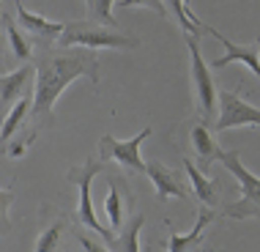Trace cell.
I'll list each match as a JSON object with an SVG mask.
<instances>
[{"mask_svg":"<svg viewBox=\"0 0 260 252\" xmlns=\"http://www.w3.org/2000/svg\"><path fill=\"white\" fill-rule=\"evenodd\" d=\"M36 93H33L30 115L36 123H52V110L69 82L77 77H88L93 85H99V55L96 50L74 47L63 55H39L36 60Z\"/></svg>","mask_w":260,"mask_h":252,"instance_id":"6da1fadb","label":"cell"},{"mask_svg":"<svg viewBox=\"0 0 260 252\" xmlns=\"http://www.w3.org/2000/svg\"><path fill=\"white\" fill-rule=\"evenodd\" d=\"M58 47L69 50V47H85V50H135L140 47V39L123 36L110 27H102L96 22H66L63 33L58 39Z\"/></svg>","mask_w":260,"mask_h":252,"instance_id":"7a4b0ae2","label":"cell"},{"mask_svg":"<svg viewBox=\"0 0 260 252\" xmlns=\"http://www.w3.org/2000/svg\"><path fill=\"white\" fill-rule=\"evenodd\" d=\"M219 162L233 173V178L241 186V200L230 203L224 208V216L228 219H260V178L241 165L238 151H222Z\"/></svg>","mask_w":260,"mask_h":252,"instance_id":"3957f363","label":"cell"},{"mask_svg":"<svg viewBox=\"0 0 260 252\" xmlns=\"http://www.w3.org/2000/svg\"><path fill=\"white\" fill-rule=\"evenodd\" d=\"M102 165H104V162H99V159H88L82 167H72V170H69V181H72V184H77V189H80L77 219H80L85 228H90L93 233H99L104 241H110L115 233L99 222V216H96V211H93V198H90V184H93V178L102 173Z\"/></svg>","mask_w":260,"mask_h":252,"instance_id":"277c9868","label":"cell"},{"mask_svg":"<svg viewBox=\"0 0 260 252\" xmlns=\"http://www.w3.org/2000/svg\"><path fill=\"white\" fill-rule=\"evenodd\" d=\"M200 36H186L189 58H192V80H194V96H198V107L203 118H214L216 107H219V96H216L214 80H211V69L203 60L200 52Z\"/></svg>","mask_w":260,"mask_h":252,"instance_id":"5b68a950","label":"cell"},{"mask_svg":"<svg viewBox=\"0 0 260 252\" xmlns=\"http://www.w3.org/2000/svg\"><path fill=\"white\" fill-rule=\"evenodd\" d=\"M151 137V126H145L140 135H135L132 140H115L112 135H104L99 140V156L102 162H118L123 170H132V173H145V162L140 156V145Z\"/></svg>","mask_w":260,"mask_h":252,"instance_id":"8992f818","label":"cell"},{"mask_svg":"<svg viewBox=\"0 0 260 252\" xmlns=\"http://www.w3.org/2000/svg\"><path fill=\"white\" fill-rule=\"evenodd\" d=\"M238 126H260V107L247 104L236 90H224L219 93V118L214 132H228Z\"/></svg>","mask_w":260,"mask_h":252,"instance_id":"52a82bcc","label":"cell"},{"mask_svg":"<svg viewBox=\"0 0 260 252\" xmlns=\"http://www.w3.org/2000/svg\"><path fill=\"white\" fill-rule=\"evenodd\" d=\"M203 33H211L214 39H219L222 41V47H224V55L219 60H211V69H224L228 63H244V66L249 69L252 74L260 80V39L255 41V44H233L230 39H224L216 27H211V25H203Z\"/></svg>","mask_w":260,"mask_h":252,"instance_id":"ba28073f","label":"cell"},{"mask_svg":"<svg viewBox=\"0 0 260 252\" xmlns=\"http://www.w3.org/2000/svg\"><path fill=\"white\" fill-rule=\"evenodd\" d=\"M33 77H36V69L33 66H22L11 74H0V121L9 115V110L22 99V96L30 93Z\"/></svg>","mask_w":260,"mask_h":252,"instance_id":"9c48e42d","label":"cell"},{"mask_svg":"<svg viewBox=\"0 0 260 252\" xmlns=\"http://www.w3.org/2000/svg\"><path fill=\"white\" fill-rule=\"evenodd\" d=\"M14 6H17L19 25H22L36 41H41V44H50V41H58L60 39L63 22H52V19H47V17H39V14L27 11L25 6H22V0H14Z\"/></svg>","mask_w":260,"mask_h":252,"instance_id":"30bf717a","label":"cell"},{"mask_svg":"<svg viewBox=\"0 0 260 252\" xmlns=\"http://www.w3.org/2000/svg\"><path fill=\"white\" fill-rule=\"evenodd\" d=\"M145 176L153 181V186H156V198L159 200H167V198H178V200H186V189L181 184V178L175 176L170 167H165L161 162L156 159H151V162H145Z\"/></svg>","mask_w":260,"mask_h":252,"instance_id":"8fae6325","label":"cell"},{"mask_svg":"<svg viewBox=\"0 0 260 252\" xmlns=\"http://www.w3.org/2000/svg\"><path fill=\"white\" fill-rule=\"evenodd\" d=\"M214 222V211H200L198 214V222H194V228H192V233H186V236H181V233H170V249L167 252H192V249H198V244L203 241V233H206V228ZM145 252H151V249H145Z\"/></svg>","mask_w":260,"mask_h":252,"instance_id":"7c38bea8","label":"cell"},{"mask_svg":"<svg viewBox=\"0 0 260 252\" xmlns=\"http://www.w3.org/2000/svg\"><path fill=\"white\" fill-rule=\"evenodd\" d=\"M123 195H126V181L110 178V192H107V200H104V211H107L112 233H118L123 228Z\"/></svg>","mask_w":260,"mask_h":252,"instance_id":"4fadbf2b","label":"cell"},{"mask_svg":"<svg viewBox=\"0 0 260 252\" xmlns=\"http://www.w3.org/2000/svg\"><path fill=\"white\" fill-rule=\"evenodd\" d=\"M143 225H145V216L143 214H135L129 225L118 230L121 236H112V239L107 241L110 249L112 252H140L137 241H140V230H143Z\"/></svg>","mask_w":260,"mask_h":252,"instance_id":"5bb4252c","label":"cell"},{"mask_svg":"<svg viewBox=\"0 0 260 252\" xmlns=\"http://www.w3.org/2000/svg\"><path fill=\"white\" fill-rule=\"evenodd\" d=\"M184 170H186V176H189V181H192V189H194V195L206 203L208 208H214L216 206V200H219V192H216V184L211 181L208 176H203V173L194 167L189 159H184Z\"/></svg>","mask_w":260,"mask_h":252,"instance_id":"9a60e30c","label":"cell"},{"mask_svg":"<svg viewBox=\"0 0 260 252\" xmlns=\"http://www.w3.org/2000/svg\"><path fill=\"white\" fill-rule=\"evenodd\" d=\"M192 145H194V151H198V156L203 159V165L216 162L219 153H222V148L216 145V140H214V135H211V129L206 123L192 126Z\"/></svg>","mask_w":260,"mask_h":252,"instance_id":"2e32d148","label":"cell"},{"mask_svg":"<svg viewBox=\"0 0 260 252\" xmlns=\"http://www.w3.org/2000/svg\"><path fill=\"white\" fill-rule=\"evenodd\" d=\"M161 3H165V9L170 11L175 19H178L181 30H184L186 36H200V33H203V22H200V17H194V14L186 9L184 0H161Z\"/></svg>","mask_w":260,"mask_h":252,"instance_id":"e0dca14e","label":"cell"},{"mask_svg":"<svg viewBox=\"0 0 260 252\" xmlns=\"http://www.w3.org/2000/svg\"><path fill=\"white\" fill-rule=\"evenodd\" d=\"M30 104H33V99H30V93H27L9 110V115L3 118V129H0V143H9L14 137V132L22 126V121L27 118V113H30Z\"/></svg>","mask_w":260,"mask_h":252,"instance_id":"ac0fdd59","label":"cell"},{"mask_svg":"<svg viewBox=\"0 0 260 252\" xmlns=\"http://www.w3.org/2000/svg\"><path fill=\"white\" fill-rule=\"evenodd\" d=\"M3 25H6V33H9V44H11L14 58H17V60H27V58H30V52H33L30 41L25 39V33L19 30V27L14 25L11 19L6 17V14H3Z\"/></svg>","mask_w":260,"mask_h":252,"instance_id":"d6986e66","label":"cell"},{"mask_svg":"<svg viewBox=\"0 0 260 252\" xmlns=\"http://www.w3.org/2000/svg\"><path fill=\"white\" fill-rule=\"evenodd\" d=\"M88 6V22H96L102 27H115V17H112V0H85Z\"/></svg>","mask_w":260,"mask_h":252,"instance_id":"ffe728a7","label":"cell"},{"mask_svg":"<svg viewBox=\"0 0 260 252\" xmlns=\"http://www.w3.org/2000/svg\"><path fill=\"white\" fill-rule=\"evenodd\" d=\"M60 233H63V222H52L50 228H44L41 230V236H39V241H36V252H55L58 249V244H60Z\"/></svg>","mask_w":260,"mask_h":252,"instance_id":"44dd1931","label":"cell"},{"mask_svg":"<svg viewBox=\"0 0 260 252\" xmlns=\"http://www.w3.org/2000/svg\"><path fill=\"white\" fill-rule=\"evenodd\" d=\"M14 200V189H0V230L9 228V206Z\"/></svg>","mask_w":260,"mask_h":252,"instance_id":"7402d4cb","label":"cell"},{"mask_svg":"<svg viewBox=\"0 0 260 252\" xmlns=\"http://www.w3.org/2000/svg\"><path fill=\"white\" fill-rule=\"evenodd\" d=\"M132 6H145V9H153L159 17H167V9L161 0H121V9H132Z\"/></svg>","mask_w":260,"mask_h":252,"instance_id":"603a6c76","label":"cell"},{"mask_svg":"<svg viewBox=\"0 0 260 252\" xmlns=\"http://www.w3.org/2000/svg\"><path fill=\"white\" fill-rule=\"evenodd\" d=\"M77 239H80V244L85 247V252H112L110 247H104L102 241H96L93 236H88V233H80Z\"/></svg>","mask_w":260,"mask_h":252,"instance_id":"cb8c5ba5","label":"cell"},{"mask_svg":"<svg viewBox=\"0 0 260 252\" xmlns=\"http://www.w3.org/2000/svg\"><path fill=\"white\" fill-rule=\"evenodd\" d=\"M36 137V135H30V137H25V140H17V143H11V148H9V156H22L25 148H27V143Z\"/></svg>","mask_w":260,"mask_h":252,"instance_id":"d4e9b609","label":"cell"},{"mask_svg":"<svg viewBox=\"0 0 260 252\" xmlns=\"http://www.w3.org/2000/svg\"><path fill=\"white\" fill-rule=\"evenodd\" d=\"M0 22H3V3H0Z\"/></svg>","mask_w":260,"mask_h":252,"instance_id":"484cf974","label":"cell"},{"mask_svg":"<svg viewBox=\"0 0 260 252\" xmlns=\"http://www.w3.org/2000/svg\"><path fill=\"white\" fill-rule=\"evenodd\" d=\"M192 252H198V249H192Z\"/></svg>","mask_w":260,"mask_h":252,"instance_id":"4316f807","label":"cell"}]
</instances>
